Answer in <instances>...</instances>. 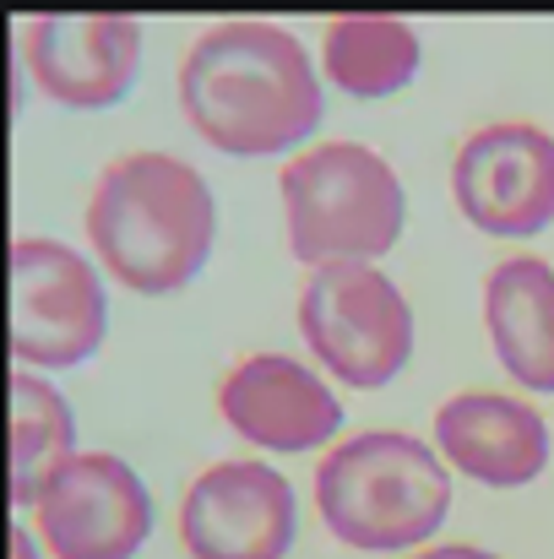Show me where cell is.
I'll return each instance as SVG.
<instances>
[{
	"label": "cell",
	"instance_id": "cell-1",
	"mask_svg": "<svg viewBox=\"0 0 554 559\" xmlns=\"http://www.w3.org/2000/svg\"><path fill=\"white\" fill-rule=\"evenodd\" d=\"M185 126L228 158H272L299 147L327 109L305 44L256 16L207 27L180 60Z\"/></svg>",
	"mask_w": 554,
	"mask_h": 559
},
{
	"label": "cell",
	"instance_id": "cell-2",
	"mask_svg": "<svg viewBox=\"0 0 554 559\" xmlns=\"http://www.w3.org/2000/svg\"><path fill=\"white\" fill-rule=\"evenodd\" d=\"M87 245L131 294H180L217 245V201L175 153H126L87 195Z\"/></svg>",
	"mask_w": 554,
	"mask_h": 559
},
{
	"label": "cell",
	"instance_id": "cell-3",
	"mask_svg": "<svg viewBox=\"0 0 554 559\" xmlns=\"http://www.w3.org/2000/svg\"><path fill=\"white\" fill-rule=\"evenodd\" d=\"M316 511L327 533L359 555H408L440 533L451 511V467L419 435L365 429L321 456Z\"/></svg>",
	"mask_w": 554,
	"mask_h": 559
},
{
	"label": "cell",
	"instance_id": "cell-4",
	"mask_svg": "<svg viewBox=\"0 0 554 559\" xmlns=\"http://www.w3.org/2000/svg\"><path fill=\"white\" fill-rule=\"evenodd\" d=\"M283 228L305 266L380 261L408 223V190L397 169L365 142H321L283 164Z\"/></svg>",
	"mask_w": 554,
	"mask_h": 559
},
{
	"label": "cell",
	"instance_id": "cell-5",
	"mask_svg": "<svg viewBox=\"0 0 554 559\" xmlns=\"http://www.w3.org/2000/svg\"><path fill=\"white\" fill-rule=\"evenodd\" d=\"M299 337L338 385L380 391L413 359V305L375 261L310 266L299 288Z\"/></svg>",
	"mask_w": 554,
	"mask_h": 559
},
{
	"label": "cell",
	"instance_id": "cell-6",
	"mask_svg": "<svg viewBox=\"0 0 554 559\" xmlns=\"http://www.w3.org/2000/svg\"><path fill=\"white\" fill-rule=\"evenodd\" d=\"M109 299L93 261L60 239L11 245V354L22 370H76L104 348Z\"/></svg>",
	"mask_w": 554,
	"mask_h": 559
},
{
	"label": "cell",
	"instance_id": "cell-7",
	"mask_svg": "<svg viewBox=\"0 0 554 559\" xmlns=\"http://www.w3.org/2000/svg\"><path fill=\"white\" fill-rule=\"evenodd\" d=\"M27 516L49 559H137L153 538V489L126 456L76 451Z\"/></svg>",
	"mask_w": 554,
	"mask_h": 559
},
{
	"label": "cell",
	"instance_id": "cell-8",
	"mask_svg": "<svg viewBox=\"0 0 554 559\" xmlns=\"http://www.w3.org/2000/svg\"><path fill=\"white\" fill-rule=\"evenodd\" d=\"M457 212L495 239H533L554 223V136L528 120L473 131L451 158Z\"/></svg>",
	"mask_w": 554,
	"mask_h": 559
},
{
	"label": "cell",
	"instance_id": "cell-9",
	"mask_svg": "<svg viewBox=\"0 0 554 559\" xmlns=\"http://www.w3.org/2000/svg\"><path fill=\"white\" fill-rule=\"evenodd\" d=\"M294 484L256 456L212 462L185 489L180 544L190 559H283L294 549Z\"/></svg>",
	"mask_w": 554,
	"mask_h": 559
},
{
	"label": "cell",
	"instance_id": "cell-10",
	"mask_svg": "<svg viewBox=\"0 0 554 559\" xmlns=\"http://www.w3.org/2000/svg\"><path fill=\"white\" fill-rule=\"evenodd\" d=\"M142 66V22L115 11H55L22 22V71L66 109H109Z\"/></svg>",
	"mask_w": 554,
	"mask_h": 559
},
{
	"label": "cell",
	"instance_id": "cell-11",
	"mask_svg": "<svg viewBox=\"0 0 554 559\" xmlns=\"http://www.w3.org/2000/svg\"><path fill=\"white\" fill-rule=\"evenodd\" d=\"M223 424L256 451H316L343 429L338 391L294 354H245L217 385Z\"/></svg>",
	"mask_w": 554,
	"mask_h": 559
},
{
	"label": "cell",
	"instance_id": "cell-12",
	"mask_svg": "<svg viewBox=\"0 0 554 559\" xmlns=\"http://www.w3.org/2000/svg\"><path fill=\"white\" fill-rule=\"evenodd\" d=\"M435 451L484 489H528L550 467V424L528 396L457 391L435 407Z\"/></svg>",
	"mask_w": 554,
	"mask_h": 559
},
{
	"label": "cell",
	"instance_id": "cell-13",
	"mask_svg": "<svg viewBox=\"0 0 554 559\" xmlns=\"http://www.w3.org/2000/svg\"><path fill=\"white\" fill-rule=\"evenodd\" d=\"M484 332L517 385L554 391V266L544 255H506L490 272Z\"/></svg>",
	"mask_w": 554,
	"mask_h": 559
},
{
	"label": "cell",
	"instance_id": "cell-14",
	"mask_svg": "<svg viewBox=\"0 0 554 559\" xmlns=\"http://www.w3.org/2000/svg\"><path fill=\"white\" fill-rule=\"evenodd\" d=\"M419 33L402 16L354 11L327 22L321 33V76L343 87L349 98H391L419 76Z\"/></svg>",
	"mask_w": 554,
	"mask_h": 559
},
{
	"label": "cell",
	"instance_id": "cell-15",
	"mask_svg": "<svg viewBox=\"0 0 554 559\" xmlns=\"http://www.w3.org/2000/svg\"><path fill=\"white\" fill-rule=\"evenodd\" d=\"M76 456V418L44 374H11V506L27 516L44 484Z\"/></svg>",
	"mask_w": 554,
	"mask_h": 559
},
{
	"label": "cell",
	"instance_id": "cell-16",
	"mask_svg": "<svg viewBox=\"0 0 554 559\" xmlns=\"http://www.w3.org/2000/svg\"><path fill=\"white\" fill-rule=\"evenodd\" d=\"M413 559H500L490 549H473V544H435V549H419Z\"/></svg>",
	"mask_w": 554,
	"mask_h": 559
},
{
	"label": "cell",
	"instance_id": "cell-17",
	"mask_svg": "<svg viewBox=\"0 0 554 559\" xmlns=\"http://www.w3.org/2000/svg\"><path fill=\"white\" fill-rule=\"evenodd\" d=\"M11 559H49L44 555V544H38V533H33V527H22V522L11 527Z\"/></svg>",
	"mask_w": 554,
	"mask_h": 559
}]
</instances>
